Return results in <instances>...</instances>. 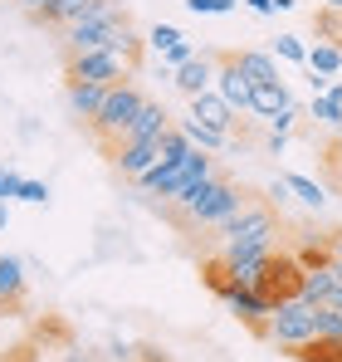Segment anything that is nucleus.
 <instances>
[{
  "label": "nucleus",
  "mask_w": 342,
  "mask_h": 362,
  "mask_svg": "<svg viewBox=\"0 0 342 362\" xmlns=\"http://www.w3.org/2000/svg\"><path fill=\"white\" fill-rule=\"evenodd\" d=\"M293 103V93L284 88V78H274V83H254V98H249V113L264 122V118H274L279 108H288Z\"/></svg>",
  "instance_id": "ddd939ff"
},
{
  "label": "nucleus",
  "mask_w": 342,
  "mask_h": 362,
  "mask_svg": "<svg viewBox=\"0 0 342 362\" xmlns=\"http://www.w3.org/2000/svg\"><path fill=\"white\" fill-rule=\"evenodd\" d=\"M308 69H313V74H338V69H342V45L318 40V45L308 49Z\"/></svg>",
  "instance_id": "a211bd4d"
},
{
  "label": "nucleus",
  "mask_w": 342,
  "mask_h": 362,
  "mask_svg": "<svg viewBox=\"0 0 342 362\" xmlns=\"http://www.w3.org/2000/svg\"><path fill=\"white\" fill-rule=\"evenodd\" d=\"M20 5H25L35 20H49V10H54V0H20Z\"/></svg>",
  "instance_id": "c756f323"
},
{
  "label": "nucleus",
  "mask_w": 342,
  "mask_h": 362,
  "mask_svg": "<svg viewBox=\"0 0 342 362\" xmlns=\"http://www.w3.org/2000/svg\"><path fill=\"white\" fill-rule=\"evenodd\" d=\"M216 177V162H211V152H201V147H191L181 162H167V167H157V172H147V177L137 181L142 191H152V196H162V201H181L186 191H196L201 181Z\"/></svg>",
  "instance_id": "20e7f679"
},
{
  "label": "nucleus",
  "mask_w": 342,
  "mask_h": 362,
  "mask_svg": "<svg viewBox=\"0 0 342 362\" xmlns=\"http://www.w3.org/2000/svg\"><path fill=\"white\" fill-rule=\"evenodd\" d=\"M191 118H201L206 127H216V132H235L240 113L230 108V103L220 98V93H216V88H206L201 98H191Z\"/></svg>",
  "instance_id": "1a4fd4ad"
},
{
  "label": "nucleus",
  "mask_w": 342,
  "mask_h": 362,
  "mask_svg": "<svg viewBox=\"0 0 342 362\" xmlns=\"http://www.w3.org/2000/svg\"><path fill=\"white\" fill-rule=\"evenodd\" d=\"M181 40H186V35H181V30H176V25H167V20H162V25H152V30H147V45H152V49H157V54H162V49H171V45H181Z\"/></svg>",
  "instance_id": "b1692460"
},
{
  "label": "nucleus",
  "mask_w": 342,
  "mask_h": 362,
  "mask_svg": "<svg viewBox=\"0 0 342 362\" xmlns=\"http://www.w3.org/2000/svg\"><path fill=\"white\" fill-rule=\"evenodd\" d=\"M293 5H298V0H274V10H293Z\"/></svg>",
  "instance_id": "4c0bfd02"
},
{
  "label": "nucleus",
  "mask_w": 342,
  "mask_h": 362,
  "mask_svg": "<svg viewBox=\"0 0 342 362\" xmlns=\"http://www.w3.org/2000/svg\"><path fill=\"white\" fill-rule=\"evenodd\" d=\"M333 172H338V181H342V152H338V157H333Z\"/></svg>",
  "instance_id": "58836bf2"
},
{
  "label": "nucleus",
  "mask_w": 342,
  "mask_h": 362,
  "mask_svg": "<svg viewBox=\"0 0 342 362\" xmlns=\"http://www.w3.org/2000/svg\"><path fill=\"white\" fill-rule=\"evenodd\" d=\"M216 93L225 98L235 113H249V98H254V83H249V74L235 64V54H225V59L216 64Z\"/></svg>",
  "instance_id": "0eeeda50"
},
{
  "label": "nucleus",
  "mask_w": 342,
  "mask_h": 362,
  "mask_svg": "<svg viewBox=\"0 0 342 362\" xmlns=\"http://www.w3.org/2000/svg\"><path fill=\"white\" fill-rule=\"evenodd\" d=\"M108 362H132V348H122V343H113V348H108Z\"/></svg>",
  "instance_id": "72a5a7b5"
},
{
  "label": "nucleus",
  "mask_w": 342,
  "mask_h": 362,
  "mask_svg": "<svg viewBox=\"0 0 342 362\" xmlns=\"http://www.w3.org/2000/svg\"><path fill=\"white\" fill-rule=\"evenodd\" d=\"M176 127H181V132H186V142H191V147H201V152H216V147H225V142H230V132H216V127H206L201 118H191V113L176 122Z\"/></svg>",
  "instance_id": "f3484780"
},
{
  "label": "nucleus",
  "mask_w": 342,
  "mask_h": 362,
  "mask_svg": "<svg viewBox=\"0 0 342 362\" xmlns=\"http://www.w3.org/2000/svg\"><path fill=\"white\" fill-rule=\"evenodd\" d=\"M328 10H342V0H328Z\"/></svg>",
  "instance_id": "ea45409f"
},
{
  "label": "nucleus",
  "mask_w": 342,
  "mask_h": 362,
  "mask_svg": "<svg viewBox=\"0 0 342 362\" xmlns=\"http://www.w3.org/2000/svg\"><path fill=\"white\" fill-rule=\"evenodd\" d=\"M298 118H303V108H298V103H288V108H279L274 118H264V127H269V132H279V137H288V132L298 127Z\"/></svg>",
  "instance_id": "393cba45"
},
{
  "label": "nucleus",
  "mask_w": 342,
  "mask_h": 362,
  "mask_svg": "<svg viewBox=\"0 0 342 362\" xmlns=\"http://www.w3.org/2000/svg\"><path fill=\"white\" fill-rule=\"evenodd\" d=\"M269 54H274V59H288V64H308V45H303L298 35H279Z\"/></svg>",
  "instance_id": "5701e85b"
},
{
  "label": "nucleus",
  "mask_w": 342,
  "mask_h": 362,
  "mask_svg": "<svg viewBox=\"0 0 342 362\" xmlns=\"http://www.w3.org/2000/svg\"><path fill=\"white\" fill-rule=\"evenodd\" d=\"M167 127H171V113L162 108V103H157V98H147V103H142V113L127 122V132L117 137V147H132V142H152V137H162ZM117 147H113V152H117Z\"/></svg>",
  "instance_id": "6e6552de"
},
{
  "label": "nucleus",
  "mask_w": 342,
  "mask_h": 362,
  "mask_svg": "<svg viewBox=\"0 0 342 362\" xmlns=\"http://www.w3.org/2000/svg\"><path fill=\"white\" fill-rule=\"evenodd\" d=\"M93 5H98V0H54V10H49V25L69 30V25H73V20H83Z\"/></svg>",
  "instance_id": "412c9836"
},
{
  "label": "nucleus",
  "mask_w": 342,
  "mask_h": 362,
  "mask_svg": "<svg viewBox=\"0 0 342 362\" xmlns=\"http://www.w3.org/2000/svg\"><path fill=\"white\" fill-rule=\"evenodd\" d=\"M15 201H25V206H45L49 201V186L45 181H20V196Z\"/></svg>",
  "instance_id": "bb28decb"
},
{
  "label": "nucleus",
  "mask_w": 342,
  "mask_h": 362,
  "mask_svg": "<svg viewBox=\"0 0 342 362\" xmlns=\"http://www.w3.org/2000/svg\"><path fill=\"white\" fill-rule=\"evenodd\" d=\"M284 147H288V137H279V132H269V152H274V157H284Z\"/></svg>",
  "instance_id": "c9c22d12"
},
{
  "label": "nucleus",
  "mask_w": 342,
  "mask_h": 362,
  "mask_svg": "<svg viewBox=\"0 0 342 362\" xmlns=\"http://www.w3.org/2000/svg\"><path fill=\"white\" fill-rule=\"evenodd\" d=\"M220 235H225V245H220V259H235V255L274 250L279 226H274V211H269V206H240L225 226H220Z\"/></svg>",
  "instance_id": "7ed1b4c3"
},
{
  "label": "nucleus",
  "mask_w": 342,
  "mask_h": 362,
  "mask_svg": "<svg viewBox=\"0 0 342 362\" xmlns=\"http://www.w3.org/2000/svg\"><path fill=\"white\" fill-rule=\"evenodd\" d=\"M259 333H264L274 348L298 353L303 343L318 338V303H308L303 294H284V299H274V308H269V318H264Z\"/></svg>",
  "instance_id": "f257e3e1"
},
{
  "label": "nucleus",
  "mask_w": 342,
  "mask_h": 362,
  "mask_svg": "<svg viewBox=\"0 0 342 362\" xmlns=\"http://www.w3.org/2000/svg\"><path fill=\"white\" fill-rule=\"evenodd\" d=\"M235 64L249 74V83H274V78H279V59H274V54H264V49H240Z\"/></svg>",
  "instance_id": "2eb2a0df"
},
{
  "label": "nucleus",
  "mask_w": 342,
  "mask_h": 362,
  "mask_svg": "<svg viewBox=\"0 0 342 362\" xmlns=\"http://www.w3.org/2000/svg\"><path fill=\"white\" fill-rule=\"evenodd\" d=\"M191 226H225L230 216L244 206V191L240 186H230V181L220 177H211V181H201L196 191H186L181 201H171Z\"/></svg>",
  "instance_id": "f03ea898"
},
{
  "label": "nucleus",
  "mask_w": 342,
  "mask_h": 362,
  "mask_svg": "<svg viewBox=\"0 0 342 362\" xmlns=\"http://www.w3.org/2000/svg\"><path fill=\"white\" fill-rule=\"evenodd\" d=\"M235 5H240V0H235Z\"/></svg>",
  "instance_id": "a19ab883"
},
{
  "label": "nucleus",
  "mask_w": 342,
  "mask_h": 362,
  "mask_svg": "<svg viewBox=\"0 0 342 362\" xmlns=\"http://www.w3.org/2000/svg\"><path fill=\"white\" fill-rule=\"evenodd\" d=\"M103 98H108V88L103 83H78V78H69V108L78 113V118H98V108H103Z\"/></svg>",
  "instance_id": "4468645a"
},
{
  "label": "nucleus",
  "mask_w": 342,
  "mask_h": 362,
  "mask_svg": "<svg viewBox=\"0 0 342 362\" xmlns=\"http://www.w3.org/2000/svg\"><path fill=\"white\" fill-rule=\"evenodd\" d=\"M240 5H249L254 15H279V10H274V0H240Z\"/></svg>",
  "instance_id": "2f4dec72"
},
{
  "label": "nucleus",
  "mask_w": 342,
  "mask_h": 362,
  "mask_svg": "<svg viewBox=\"0 0 342 362\" xmlns=\"http://www.w3.org/2000/svg\"><path fill=\"white\" fill-rule=\"evenodd\" d=\"M186 10H191V15H230L235 0H186Z\"/></svg>",
  "instance_id": "cd10ccee"
},
{
  "label": "nucleus",
  "mask_w": 342,
  "mask_h": 362,
  "mask_svg": "<svg viewBox=\"0 0 342 362\" xmlns=\"http://www.w3.org/2000/svg\"><path fill=\"white\" fill-rule=\"evenodd\" d=\"M10 226V201H0V230Z\"/></svg>",
  "instance_id": "e433bc0d"
},
{
  "label": "nucleus",
  "mask_w": 342,
  "mask_h": 362,
  "mask_svg": "<svg viewBox=\"0 0 342 362\" xmlns=\"http://www.w3.org/2000/svg\"><path fill=\"white\" fill-rule=\"evenodd\" d=\"M191 59H196V45H191V40H181V45L162 49V69H167V74H176L181 64H191Z\"/></svg>",
  "instance_id": "a878e982"
},
{
  "label": "nucleus",
  "mask_w": 342,
  "mask_h": 362,
  "mask_svg": "<svg viewBox=\"0 0 342 362\" xmlns=\"http://www.w3.org/2000/svg\"><path fill=\"white\" fill-rule=\"evenodd\" d=\"M308 74H313V69H308ZM308 83H313V98H318V93H328V88H333V74H313Z\"/></svg>",
  "instance_id": "7c9ffc66"
},
{
  "label": "nucleus",
  "mask_w": 342,
  "mask_h": 362,
  "mask_svg": "<svg viewBox=\"0 0 342 362\" xmlns=\"http://www.w3.org/2000/svg\"><path fill=\"white\" fill-rule=\"evenodd\" d=\"M113 162L122 167V177H132V181H142L162 157H157V137L152 142H132V147H117L113 152Z\"/></svg>",
  "instance_id": "9b49d317"
},
{
  "label": "nucleus",
  "mask_w": 342,
  "mask_h": 362,
  "mask_svg": "<svg viewBox=\"0 0 342 362\" xmlns=\"http://www.w3.org/2000/svg\"><path fill=\"white\" fill-rule=\"evenodd\" d=\"M288 191H293V196H298V201H303V206H313V211H323V206H328V191H323V186H318V181H308V177H298V172H288Z\"/></svg>",
  "instance_id": "6ab92c4d"
},
{
  "label": "nucleus",
  "mask_w": 342,
  "mask_h": 362,
  "mask_svg": "<svg viewBox=\"0 0 342 362\" xmlns=\"http://www.w3.org/2000/svg\"><path fill=\"white\" fill-rule=\"evenodd\" d=\"M132 74V64L117 59L113 49H88V54H69V78H78V83H103V88H113Z\"/></svg>",
  "instance_id": "423d86ee"
},
{
  "label": "nucleus",
  "mask_w": 342,
  "mask_h": 362,
  "mask_svg": "<svg viewBox=\"0 0 342 362\" xmlns=\"http://www.w3.org/2000/svg\"><path fill=\"white\" fill-rule=\"evenodd\" d=\"M20 294H25V259L0 255V303H15Z\"/></svg>",
  "instance_id": "dca6fc26"
},
{
  "label": "nucleus",
  "mask_w": 342,
  "mask_h": 362,
  "mask_svg": "<svg viewBox=\"0 0 342 362\" xmlns=\"http://www.w3.org/2000/svg\"><path fill=\"white\" fill-rule=\"evenodd\" d=\"M20 172H15V167H0V201H15V196H20Z\"/></svg>",
  "instance_id": "c85d7f7f"
},
{
  "label": "nucleus",
  "mask_w": 342,
  "mask_h": 362,
  "mask_svg": "<svg viewBox=\"0 0 342 362\" xmlns=\"http://www.w3.org/2000/svg\"><path fill=\"white\" fill-rule=\"evenodd\" d=\"M103 49H113L117 59L137 64V54H142V35L132 30V20H127V15H122L117 25H108V30H103Z\"/></svg>",
  "instance_id": "f8f14e48"
},
{
  "label": "nucleus",
  "mask_w": 342,
  "mask_h": 362,
  "mask_svg": "<svg viewBox=\"0 0 342 362\" xmlns=\"http://www.w3.org/2000/svg\"><path fill=\"white\" fill-rule=\"evenodd\" d=\"M328 259H333V264H338V269H342V230H338V235H333V240H328Z\"/></svg>",
  "instance_id": "473e14b6"
},
{
  "label": "nucleus",
  "mask_w": 342,
  "mask_h": 362,
  "mask_svg": "<svg viewBox=\"0 0 342 362\" xmlns=\"http://www.w3.org/2000/svg\"><path fill=\"white\" fill-rule=\"evenodd\" d=\"M59 362H93V353H83V348H69Z\"/></svg>",
  "instance_id": "f704fd0d"
},
{
  "label": "nucleus",
  "mask_w": 342,
  "mask_h": 362,
  "mask_svg": "<svg viewBox=\"0 0 342 362\" xmlns=\"http://www.w3.org/2000/svg\"><path fill=\"white\" fill-rule=\"evenodd\" d=\"M308 118H318L323 127H338V132H342V98H333V93H318V98L308 103Z\"/></svg>",
  "instance_id": "aec40b11"
},
{
  "label": "nucleus",
  "mask_w": 342,
  "mask_h": 362,
  "mask_svg": "<svg viewBox=\"0 0 342 362\" xmlns=\"http://www.w3.org/2000/svg\"><path fill=\"white\" fill-rule=\"evenodd\" d=\"M293 358L298 362H342V343H333V338H313V343H303Z\"/></svg>",
  "instance_id": "4be33fe9"
},
{
  "label": "nucleus",
  "mask_w": 342,
  "mask_h": 362,
  "mask_svg": "<svg viewBox=\"0 0 342 362\" xmlns=\"http://www.w3.org/2000/svg\"><path fill=\"white\" fill-rule=\"evenodd\" d=\"M142 103H147V93H142L137 83H127V78L113 83V88H108V98H103V108H98V118L88 122V127H93V137H98L103 147H117V137L127 132V122L142 113Z\"/></svg>",
  "instance_id": "39448f33"
},
{
  "label": "nucleus",
  "mask_w": 342,
  "mask_h": 362,
  "mask_svg": "<svg viewBox=\"0 0 342 362\" xmlns=\"http://www.w3.org/2000/svg\"><path fill=\"white\" fill-rule=\"evenodd\" d=\"M171 83H176L186 98H201L206 88H216V64L206 59V54H196L191 64H181V69L171 74Z\"/></svg>",
  "instance_id": "9d476101"
}]
</instances>
